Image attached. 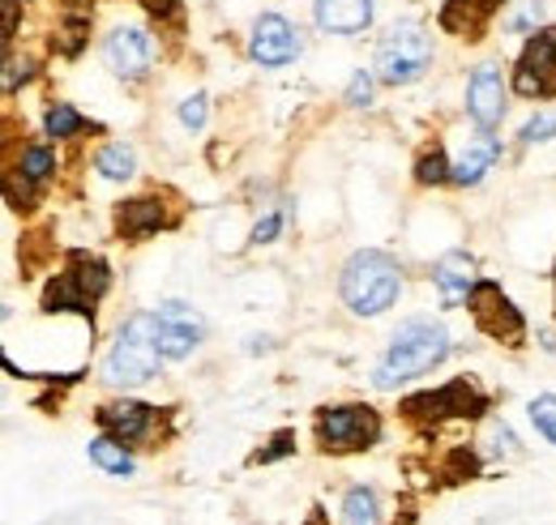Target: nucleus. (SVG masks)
<instances>
[{"instance_id": "nucleus-19", "label": "nucleus", "mask_w": 556, "mask_h": 525, "mask_svg": "<svg viewBox=\"0 0 556 525\" xmlns=\"http://www.w3.org/2000/svg\"><path fill=\"white\" fill-rule=\"evenodd\" d=\"M496 158H501V137H492V129H480L476 137H467V150L454 163V184H463V189L480 184Z\"/></svg>"}, {"instance_id": "nucleus-37", "label": "nucleus", "mask_w": 556, "mask_h": 525, "mask_svg": "<svg viewBox=\"0 0 556 525\" xmlns=\"http://www.w3.org/2000/svg\"><path fill=\"white\" fill-rule=\"evenodd\" d=\"M553 282H556V269H553Z\"/></svg>"}, {"instance_id": "nucleus-21", "label": "nucleus", "mask_w": 556, "mask_h": 525, "mask_svg": "<svg viewBox=\"0 0 556 525\" xmlns=\"http://www.w3.org/2000/svg\"><path fill=\"white\" fill-rule=\"evenodd\" d=\"M43 132H48L52 141H70V137H81V132H103V125L86 120L73 103H52V107L43 112Z\"/></svg>"}, {"instance_id": "nucleus-14", "label": "nucleus", "mask_w": 556, "mask_h": 525, "mask_svg": "<svg viewBox=\"0 0 556 525\" xmlns=\"http://www.w3.org/2000/svg\"><path fill=\"white\" fill-rule=\"evenodd\" d=\"M505 99H509V86H505V73L496 61L471 68V77H467V116L476 120V129H496L505 120V107H509Z\"/></svg>"}, {"instance_id": "nucleus-13", "label": "nucleus", "mask_w": 556, "mask_h": 525, "mask_svg": "<svg viewBox=\"0 0 556 525\" xmlns=\"http://www.w3.org/2000/svg\"><path fill=\"white\" fill-rule=\"evenodd\" d=\"M249 56L262 68H287L300 56V30L282 13H262L249 30Z\"/></svg>"}, {"instance_id": "nucleus-25", "label": "nucleus", "mask_w": 556, "mask_h": 525, "mask_svg": "<svg viewBox=\"0 0 556 525\" xmlns=\"http://www.w3.org/2000/svg\"><path fill=\"white\" fill-rule=\"evenodd\" d=\"M86 35H90V9H65V17H61V35L52 39L65 56H77L81 48H86Z\"/></svg>"}, {"instance_id": "nucleus-8", "label": "nucleus", "mask_w": 556, "mask_h": 525, "mask_svg": "<svg viewBox=\"0 0 556 525\" xmlns=\"http://www.w3.org/2000/svg\"><path fill=\"white\" fill-rule=\"evenodd\" d=\"M467 308H471L476 329H480L484 337H492V342H505V346H522V342H527V317H522L518 304L501 291V282L480 278L476 291H471V299H467Z\"/></svg>"}, {"instance_id": "nucleus-26", "label": "nucleus", "mask_w": 556, "mask_h": 525, "mask_svg": "<svg viewBox=\"0 0 556 525\" xmlns=\"http://www.w3.org/2000/svg\"><path fill=\"white\" fill-rule=\"evenodd\" d=\"M527 414H531L535 432H540L548 445H556V394H540L527 406Z\"/></svg>"}, {"instance_id": "nucleus-10", "label": "nucleus", "mask_w": 556, "mask_h": 525, "mask_svg": "<svg viewBox=\"0 0 556 525\" xmlns=\"http://www.w3.org/2000/svg\"><path fill=\"white\" fill-rule=\"evenodd\" d=\"M103 65L121 81H141L154 68V35L138 22H121L103 35Z\"/></svg>"}, {"instance_id": "nucleus-35", "label": "nucleus", "mask_w": 556, "mask_h": 525, "mask_svg": "<svg viewBox=\"0 0 556 525\" xmlns=\"http://www.w3.org/2000/svg\"><path fill=\"white\" fill-rule=\"evenodd\" d=\"M488 440H492V453L496 458H518V440H514V432L505 423H492V436Z\"/></svg>"}, {"instance_id": "nucleus-31", "label": "nucleus", "mask_w": 556, "mask_h": 525, "mask_svg": "<svg viewBox=\"0 0 556 525\" xmlns=\"http://www.w3.org/2000/svg\"><path fill=\"white\" fill-rule=\"evenodd\" d=\"M35 77V65L30 61H4V94H17V86H26Z\"/></svg>"}, {"instance_id": "nucleus-9", "label": "nucleus", "mask_w": 556, "mask_h": 525, "mask_svg": "<svg viewBox=\"0 0 556 525\" xmlns=\"http://www.w3.org/2000/svg\"><path fill=\"white\" fill-rule=\"evenodd\" d=\"M514 94L556 99V26H540L527 35L518 65H514Z\"/></svg>"}, {"instance_id": "nucleus-17", "label": "nucleus", "mask_w": 556, "mask_h": 525, "mask_svg": "<svg viewBox=\"0 0 556 525\" xmlns=\"http://www.w3.org/2000/svg\"><path fill=\"white\" fill-rule=\"evenodd\" d=\"M372 17H377V0H313V22L321 35L355 39L372 26Z\"/></svg>"}, {"instance_id": "nucleus-29", "label": "nucleus", "mask_w": 556, "mask_h": 525, "mask_svg": "<svg viewBox=\"0 0 556 525\" xmlns=\"http://www.w3.org/2000/svg\"><path fill=\"white\" fill-rule=\"evenodd\" d=\"M372 103V73L368 68H355L348 86V107H368Z\"/></svg>"}, {"instance_id": "nucleus-3", "label": "nucleus", "mask_w": 556, "mask_h": 525, "mask_svg": "<svg viewBox=\"0 0 556 525\" xmlns=\"http://www.w3.org/2000/svg\"><path fill=\"white\" fill-rule=\"evenodd\" d=\"M108 291H112V269H108V261L94 257V253H86V248H73L70 257H65V265H61V273L43 286L39 308L48 317L77 312V317H86L94 325V308H99V299Z\"/></svg>"}, {"instance_id": "nucleus-33", "label": "nucleus", "mask_w": 556, "mask_h": 525, "mask_svg": "<svg viewBox=\"0 0 556 525\" xmlns=\"http://www.w3.org/2000/svg\"><path fill=\"white\" fill-rule=\"evenodd\" d=\"M141 9L163 26V22H180L185 17V4L180 0H141Z\"/></svg>"}, {"instance_id": "nucleus-15", "label": "nucleus", "mask_w": 556, "mask_h": 525, "mask_svg": "<svg viewBox=\"0 0 556 525\" xmlns=\"http://www.w3.org/2000/svg\"><path fill=\"white\" fill-rule=\"evenodd\" d=\"M94 423H99L108 436L125 440V445H141V440H150V432H154V423H159V406L134 401V397L108 401V406L94 410Z\"/></svg>"}, {"instance_id": "nucleus-23", "label": "nucleus", "mask_w": 556, "mask_h": 525, "mask_svg": "<svg viewBox=\"0 0 556 525\" xmlns=\"http://www.w3.org/2000/svg\"><path fill=\"white\" fill-rule=\"evenodd\" d=\"M416 184H424V189H441V184H454V163L445 158V145H428V150H419Z\"/></svg>"}, {"instance_id": "nucleus-34", "label": "nucleus", "mask_w": 556, "mask_h": 525, "mask_svg": "<svg viewBox=\"0 0 556 525\" xmlns=\"http://www.w3.org/2000/svg\"><path fill=\"white\" fill-rule=\"evenodd\" d=\"M282 222H287V218H282V209H270V214L253 227V244H275L278 231H282Z\"/></svg>"}, {"instance_id": "nucleus-12", "label": "nucleus", "mask_w": 556, "mask_h": 525, "mask_svg": "<svg viewBox=\"0 0 556 525\" xmlns=\"http://www.w3.org/2000/svg\"><path fill=\"white\" fill-rule=\"evenodd\" d=\"M180 222V214L167 205V193H141L116 205V235L125 244H146L159 231H172Z\"/></svg>"}, {"instance_id": "nucleus-2", "label": "nucleus", "mask_w": 556, "mask_h": 525, "mask_svg": "<svg viewBox=\"0 0 556 525\" xmlns=\"http://www.w3.org/2000/svg\"><path fill=\"white\" fill-rule=\"evenodd\" d=\"M339 295L355 317H381L403 295V265L381 248H359L339 273Z\"/></svg>"}, {"instance_id": "nucleus-6", "label": "nucleus", "mask_w": 556, "mask_h": 525, "mask_svg": "<svg viewBox=\"0 0 556 525\" xmlns=\"http://www.w3.org/2000/svg\"><path fill=\"white\" fill-rule=\"evenodd\" d=\"M313 432L321 453H364L381 440V414L364 401H343V406H321L313 414Z\"/></svg>"}, {"instance_id": "nucleus-11", "label": "nucleus", "mask_w": 556, "mask_h": 525, "mask_svg": "<svg viewBox=\"0 0 556 525\" xmlns=\"http://www.w3.org/2000/svg\"><path fill=\"white\" fill-rule=\"evenodd\" d=\"M154 325H159V346H163V359H189L202 337H206V321L193 304L185 299H163L154 308Z\"/></svg>"}, {"instance_id": "nucleus-1", "label": "nucleus", "mask_w": 556, "mask_h": 525, "mask_svg": "<svg viewBox=\"0 0 556 525\" xmlns=\"http://www.w3.org/2000/svg\"><path fill=\"white\" fill-rule=\"evenodd\" d=\"M450 355V333L432 317H412L394 329L386 355L372 368V389H399L407 381L428 376L432 368H441Z\"/></svg>"}, {"instance_id": "nucleus-28", "label": "nucleus", "mask_w": 556, "mask_h": 525, "mask_svg": "<svg viewBox=\"0 0 556 525\" xmlns=\"http://www.w3.org/2000/svg\"><path fill=\"white\" fill-rule=\"evenodd\" d=\"M553 132H556V107H548V112H540V116H531V120L522 125L518 141H522V145H535V141H548Z\"/></svg>"}, {"instance_id": "nucleus-30", "label": "nucleus", "mask_w": 556, "mask_h": 525, "mask_svg": "<svg viewBox=\"0 0 556 525\" xmlns=\"http://www.w3.org/2000/svg\"><path fill=\"white\" fill-rule=\"evenodd\" d=\"M210 99L206 94H189V99H185V103H180V125H185V129H202V125H206V107Z\"/></svg>"}, {"instance_id": "nucleus-32", "label": "nucleus", "mask_w": 556, "mask_h": 525, "mask_svg": "<svg viewBox=\"0 0 556 525\" xmlns=\"http://www.w3.org/2000/svg\"><path fill=\"white\" fill-rule=\"evenodd\" d=\"M544 17V0H522V9L509 17V30H540L535 22Z\"/></svg>"}, {"instance_id": "nucleus-16", "label": "nucleus", "mask_w": 556, "mask_h": 525, "mask_svg": "<svg viewBox=\"0 0 556 525\" xmlns=\"http://www.w3.org/2000/svg\"><path fill=\"white\" fill-rule=\"evenodd\" d=\"M509 0H445L441 13H437V26L454 39H467V43H480L492 26V17L505 9Z\"/></svg>"}, {"instance_id": "nucleus-36", "label": "nucleus", "mask_w": 556, "mask_h": 525, "mask_svg": "<svg viewBox=\"0 0 556 525\" xmlns=\"http://www.w3.org/2000/svg\"><path fill=\"white\" fill-rule=\"evenodd\" d=\"M17 4H30V0H17Z\"/></svg>"}, {"instance_id": "nucleus-20", "label": "nucleus", "mask_w": 556, "mask_h": 525, "mask_svg": "<svg viewBox=\"0 0 556 525\" xmlns=\"http://www.w3.org/2000/svg\"><path fill=\"white\" fill-rule=\"evenodd\" d=\"M86 453L90 461L103 470V474H112V478H129L134 474V453H129V445L125 440H116V436H94L90 445H86Z\"/></svg>"}, {"instance_id": "nucleus-4", "label": "nucleus", "mask_w": 556, "mask_h": 525, "mask_svg": "<svg viewBox=\"0 0 556 525\" xmlns=\"http://www.w3.org/2000/svg\"><path fill=\"white\" fill-rule=\"evenodd\" d=\"M159 363H163V346H159L154 312H134L103 359V381L116 389H134L159 376Z\"/></svg>"}, {"instance_id": "nucleus-7", "label": "nucleus", "mask_w": 556, "mask_h": 525, "mask_svg": "<svg viewBox=\"0 0 556 525\" xmlns=\"http://www.w3.org/2000/svg\"><path fill=\"white\" fill-rule=\"evenodd\" d=\"M488 394L471 381V376H454L445 381L441 389H424L403 401V414L412 423L424 427H437V423H450V419H484L488 414Z\"/></svg>"}, {"instance_id": "nucleus-27", "label": "nucleus", "mask_w": 556, "mask_h": 525, "mask_svg": "<svg viewBox=\"0 0 556 525\" xmlns=\"http://www.w3.org/2000/svg\"><path fill=\"white\" fill-rule=\"evenodd\" d=\"M291 453H295V432H291V427H282V432L270 436V445H266V449H257V453H253V465H270V461L291 458Z\"/></svg>"}, {"instance_id": "nucleus-22", "label": "nucleus", "mask_w": 556, "mask_h": 525, "mask_svg": "<svg viewBox=\"0 0 556 525\" xmlns=\"http://www.w3.org/2000/svg\"><path fill=\"white\" fill-rule=\"evenodd\" d=\"M94 171H99L103 180H112V184L134 180V171H138V154H134V145H129V141H108V145L94 154Z\"/></svg>"}, {"instance_id": "nucleus-18", "label": "nucleus", "mask_w": 556, "mask_h": 525, "mask_svg": "<svg viewBox=\"0 0 556 525\" xmlns=\"http://www.w3.org/2000/svg\"><path fill=\"white\" fill-rule=\"evenodd\" d=\"M432 282H437V291H441V299L454 308V304H467L471 299V291H476V261L463 253V248H454V253H445L437 269H432Z\"/></svg>"}, {"instance_id": "nucleus-24", "label": "nucleus", "mask_w": 556, "mask_h": 525, "mask_svg": "<svg viewBox=\"0 0 556 525\" xmlns=\"http://www.w3.org/2000/svg\"><path fill=\"white\" fill-rule=\"evenodd\" d=\"M343 525H381V496L372 487H351L343 496Z\"/></svg>"}, {"instance_id": "nucleus-5", "label": "nucleus", "mask_w": 556, "mask_h": 525, "mask_svg": "<svg viewBox=\"0 0 556 525\" xmlns=\"http://www.w3.org/2000/svg\"><path fill=\"white\" fill-rule=\"evenodd\" d=\"M432 35L428 26L416 17H399L381 39H377V52H372V73L386 81V86H412L419 81L428 68H432Z\"/></svg>"}]
</instances>
